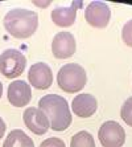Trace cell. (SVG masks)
Segmentation results:
<instances>
[{"label": "cell", "mask_w": 132, "mask_h": 147, "mask_svg": "<svg viewBox=\"0 0 132 147\" xmlns=\"http://www.w3.org/2000/svg\"><path fill=\"white\" fill-rule=\"evenodd\" d=\"M85 19L94 28H106L111 19V9L103 1H91L85 9Z\"/></svg>", "instance_id": "obj_6"}, {"label": "cell", "mask_w": 132, "mask_h": 147, "mask_svg": "<svg viewBox=\"0 0 132 147\" xmlns=\"http://www.w3.org/2000/svg\"><path fill=\"white\" fill-rule=\"evenodd\" d=\"M122 38L124 41L125 45H128L132 48V19L128 20L127 23L124 24L122 29Z\"/></svg>", "instance_id": "obj_16"}, {"label": "cell", "mask_w": 132, "mask_h": 147, "mask_svg": "<svg viewBox=\"0 0 132 147\" xmlns=\"http://www.w3.org/2000/svg\"><path fill=\"white\" fill-rule=\"evenodd\" d=\"M38 147H66V146H65L62 139L53 137V138H48V139L42 140Z\"/></svg>", "instance_id": "obj_17"}, {"label": "cell", "mask_w": 132, "mask_h": 147, "mask_svg": "<svg viewBox=\"0 0 132 147\" xmlns=\"http://www.w3.org/2000/svg\"><path fill=\"white\" fill-rule=\"evenodd\" d=\"M28 80L34 89H49L53 84V73H52L50 66L45 62L33 64L29 69V73H28Z\"/></svg>", "instance_id": "obj_8"}, {"label": "cell", "mask_w": 132, "mask_h": 147, "mask_svg": "<svg viewBox=\"0 0 132 147\" xmlns=\"http://www.w3.org/2000/svg\"><path fill=\"white\" fill-rule=\"evenodd\" d=\"M23 119L28 129L36 135H42L50 129V122L48 117L37 107H28L24 111Z\"/></svg>", "instance_id": "obj_9"}, {"label": "cell", "mask_w": 132, "mask_h": 147, "mask_svg": "<svg viewBox=\"0 0 132 147\" xmlns=\"http://www.w3.org/2000/svg\"><path fill=\"white\" fill-rule=\"evenodd\" d=\"M98 135L103 147H122L125 142L124 129L115 121H107L103 123Z\"/></svg>", "instance_id": "obj_5"}, {"label": "cell", "mask_w": 132, "mask_h": 147, "mask_svg": "<svg viewBox=\"0 0 132 147\" xmlns=\"http://www.w3.org/2000/svg\"><path fill=\"white\" fill-rule=\"evenodd\" d=\"M1 96H3V82L0 81V98H1Z\"/></svg>", "instance_id": "obj_19"}, {"label": "cell", "mask_w": 132, "mask_h": 147, "mask_svg": "<svg viewBox=\"0 0 132 147\" xmlns=\"http://www.w3.org/2000/svg\"><path fill=\"white\" fill-rule=\"evenodd\" d=\"M75 49H77V42L70 32H60L56 34L52 41L53 56L60 60L71 57L75 53Z\"/></svg>", "instance_id": "obj_7"}, {"label": "cell", "mask_w": 132, "mask_h": 147, "mask_svg": "<svg viewBox=\"0 0 132 147\" xmlns=\"http://www.w3.org/2000/svg\"><path fill=\"white\" fill-rule=\"evenodd\" d=\"M3 147H34L33 140L23 130H12L5 138Z\"/></svg>", "instance_id": "obj_13"}, {"label": "cell", "mask_w": 132, "mask_h": 147, "mask_svg": "<svg viewBox=\"0 0 132 147\" xmlns=\"http://www.w3.org/2000/svg\"><path fill=\"white\" fill-rule=\"evenodd\" d=\"M38 109L48 117L52 130L64 131L70 126L71 113L68 101L64 97L48 94L38 101Z\"/></svg>", "instance_id": "obj_1"}, {"label": "cell", "mask_w": 132, "mask_h": 147, "mask_svg": "<svg viewBox=\"0 0 132 147\" xmlns=\"http://www.w3.org/2000/svg\"><path fill=\"white\" fill-rule=\"evenodd\" d=\"M96 109H98V102L95 97L87 93L78 94L71 102L73 113L79 118H90L92 114H95Z\"/></svg>", "instance_id": "obj_11"}, {"label": "cell", "mask_w": 132, "mask_h": 147, "mask_svg": "<svg viewBox=\"0 0 132 147\" xmlns=\"http://www.w3.org/2000/svg\"><path fill=\"white\" fill-rule=\"evenodd\" d=\"M70 147H95L94 137L88 131H79L73 135Z\"/></svg>", "instance_id": "obj_14"}, {"label": "cell", "mask_w": 132, "mask_h": 147, "mask_svg": "<svg viewBox=\"0 0 132 147\" xmlns=\"http://www.w3.org/2000/svg\"><path fill=\"white\" fill-rule=\"evenodd\" d=\"M32 99V89L28 82L21 80L11 82L8 86V101L11 105L16 107H24L31 102Z\"/></svg>", "instance_id": "obj_10"}, {"label": "cell", "mask_w": 132, "mask_h": 147, "mask_svg": "<svg viewBox=\"0 0 132 147\" xmlns=\"http://www.w3.org/2000/svg\"><path fill=\"white\" fill-rule=\"evenodd\" d=\"M120 117L128 126L132 127V97L125 99V102L123 103L122 109H120Z\"/></svg>", "instance_id": "obj_15"}, {"label": "cell", "mask_w": 132, "mask_h": 147, "mask_svg": "<svg viewBox=\"0 0 132 147\" xmlns=\"http://www.w3.org/2000/svg\"><path fill=\"white\" fill-rule=\"evenodd\" d=\"M25 65L27 58L17 49H7L0 55V73L7 78H16L21 76Z\"/></svg>", "instance_id": "obj_4"}, {"label": "cell", "mask_w": 132, "mask_h": 147, "mask_svg": "<svg viewBox=\"0 0 132 147\" xmlns=\"http://www.w3.org/2000/svg\"><path fill=\"white\" fill-rule=\"evenodd\" d=\"M5 123H4V121H3V118H0V139L3 138V135H4V133H5Z\"/></svg>", "instance_id": "obj_18"}, {"label": "cell", "mask_w": 132, "mask_h": 147, "mask_svg": "<svg viewBox=\"0 0 132 147\" xmlns=\"http://www.w3.org/2000/svg\"><path fill=\"white\" fill-rule=\"evenodd\" d=\"M82 3L73 1L70 7H58L52 11V21L54 23L57 27L68 28L71 27L75 21L77 16V9Z\"/></svg>", "instance_id": "obj_12"}, {"label": "cell", "mask_w": 132, "mask_h": 147, "mask_svg": "<svg viewBox=\"0 0 132 147\" xmlns=\"http://www.w3.org/2000/svg\"><path fill=\"white\" fill-rule=\"evenodd\" d=\"M87 74L85 69L78 64H66L57 74V84L66 93H78L85 88Z\"/></svg>", "instance_id": "obj_3"}, {"label": "cell", "mask_w": 132, "mask_h": 147, "mask_svg": "<svg viewBox=\"0 0 132 147\" xmlns=\"http://www.w3.org/2000/svg\"><path fill=\"white\" fill-rule=\"evenodd\" d=\"M38 27V15L24 8H13L4 16V28L15 38H28Z\"/></svg>", "instance_id": "obj_2"}]
</instances>
